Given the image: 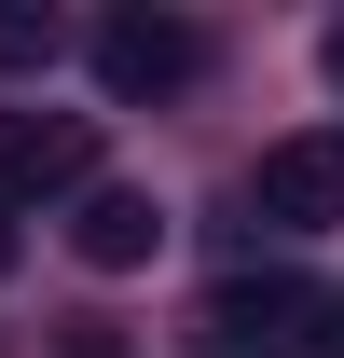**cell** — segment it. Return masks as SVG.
<instances>
[{
  "label": "cell",
  "instance_id": "6da1fadb",
  "mask_svg": "<svg viewBox=\"0 0 344 358\" xmlns=\"http://www.w3.org/2000/svg\"><path fill=\"white\" fill-rule=\"evenodd\" d=\"M248 207L275 234H344V124H303L248 166Z\"/></svg>",
  "mask_w": 344,
  "mask_h": 358
},
{
  "label": "cell",
  "instance_id": "7a4b0ae2",
  "mask_svg": "<svg viewBox=\"0 0 344 358\" xmlns=\"http://www.w3.org/2000/svg\"><path fill=\"white\" fill-rule=\"evenodd\" d=\"M193 69H207L193 14H110V28H96V83L124 96V110H138V96H179Z\"/></svg>",
  "mask_w": 344,
  "mask_h": 358
},
{
  "label": "cell",
  "instance_id": "3957f363",
  "mask_svg": "<svg viewBox=\"0 0 344 358\" xmlns=\"http://www.w3.org/2000/svg\"><path fill=\"white\" fill-rule=\"evenodd\" d=\"M152 248H166V207L138 179H83L69 193V262L83 275H152Z\"/></svg>",
  "mask_w": 344,
  "mask_h": 358
},
{
  "label": "cell",
  "instance_id": "277c9868",
  "mask_svg": "<svg viewBox=\"0 0 344 358\" xmlns=\"http://www.w3.org/2000/svg\"><path fill=\"white\" fill-rule=\"evenodd\" d=\"M96 179V138L69 124V110H55V124H14L0 138V193H83Z\"/></svg>",
  "mask_w": 344,
  "mask_h": 358
},
{
  "label": "cell",
  "instance_id": "5b68a950",
  "mask_svg": "<svg viewBox=\"0 0 344 358\" xmlns=\"http://www.w3.org/2000/svg\"><path fill=\"white\" fill-rule=\"evenodd\" d=\"M55 55V14H14V0H0V69H42Z\"/></svg>",
  "mask_w": 344,
  "mask_h": 358
},
{
  "label": "cell",
  "instance_id": "8992f818",
  "mask_svg": "<svg viewBox=\"0 0 344 358\" xmlns=\"http://www.w3.org/2000/svg\"><path fill=\"white\" fill-rule=\"evenodd\" d=\"M331 83H344V28H331Z\"/></svg>",
  "mask_w": 344,
  "mask_h": 358
},
{
  "label": "cell",
  "instance_id": "52a82bcc",
  "mask_svg": "<svg viewBox=\"0 0 344 358\" xmlns=\"http://www.w3.org/2000/svg\"><path fill=\"white\" fill-rule=\"evenodd\" d=\"M0 275H14V234H0Z\"/></svg>",
  "mask_w": 344,
  "mask_h": 358
}]
</instances>
